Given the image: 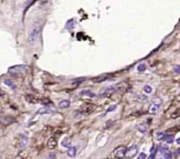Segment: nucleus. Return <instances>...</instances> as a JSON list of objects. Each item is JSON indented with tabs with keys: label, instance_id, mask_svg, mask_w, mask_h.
Segmentation results:
<instances>
[{
	"label": "nucleus",
	"instance_id": "nucleus-29",
	"mask_svg": "<svg viewBox=\"0 0 180 159\" xmlns=\"http://www.w3.org/2000/svg\"><path fill=\"white\" fill-rule=\"evenodd\" d=\"M177 144H180V137H178V138L177 139Z\"/></svg>",
	"mask_w": 180,
	"mask_h": 159
},
{
	"label": "nucleus",
	"instance_id": "nucleus-6",
	"mask_svg": "<svg viewBox=\"0 0 180 159\" xmlns=\"http://www.w3.org/2000/svg\"><path fill=\"white\" fill-rule=\"evenodd\" d=\"M137 153H138V147H137L136 145H132L128 149H127L125 157L127 159H131L134 157H135Z\"/></svg>",
	"mask_w": 180,
	"mask_h": 159
},
{
	"label": "nucleus",
	"instance_id": "nucleus-4",
	"mask_svg": "<svg viewBox=\"0 0 180 159\" xmlns=\"http://www.w3.org/2000/svg\"><path fill=\"white\" fill-rule=\"evenodd\" d=\"M96 109V106L93 104H85L83 106L81 107V108L78 110V112H80V115H90L92 114L93 111Z\"/></svg>",
	"mask_w": 180,
	"mask_h": 159
},
{
	"label": "nucleus",
	"instance_id": "nucleus-30",
	"mask_svg": "<svg viewBox=\"0 0 180 159\" xmlns=\"http://www.w3.org/2000/svg\"><path fill=\"white\" fill-rule=\"evenodd\" d=\"M177 155H178V156H179L180 155V149H178L177 150Z\"/></svg>",
	"mask_w": 180,
	"mask_h": 159
},
{
	"label": "nucleus",
	"instance_id": "nucleus-11",
	"mask_svg": "<svg viewBox=\"0 0 180 159\" xmlns=\"http://www.w3.org/2000/svg\"><path fill=\"white\" fill-rule=\"evenodd\" d=\"M78 152V149L76 146H71L68 149V156L69 157H75Z\"/></svg>",
	"mask_w": 180,
	"mask_h": 159
},
{
	"label": "nucleus",
	"instance_id": "nucleus-22",
	"mask_svg": "<svg viewBox=\"0 0 180 159\" xmlns=\"http://www.w3.org/2000/svg\"><path fill=\"white\" fill-rule=\"evenodd\" d=\"M180 116V108L179 109H178L177 111H175L172 115H171V117L172 118H177V117H178Z\"/></svg>",
	"mask_w": 180,
	"mask_h": 159
},
{
	"label": "nucleus",
	"instance_id": "nucleus-3",
	"mask_svg": "<svg viewBox=\"0 0 180 159\" xmlns=\"http://www.w3.org/2000/svg\"><path fill=\"white\" fill-rule=\"evenodd\" d=\"M161 103H162L161 99H156V100H154L153 102L149 105V113L151 114V115H155V114H156L157 111L159 110Z\"/></svg>",
	"mask_w": 180,
	"mask_h": 159
},
{
	"label": "nucleus",
	"instance_id": "nucleus-1",
	"mask_svg": "<svg viewBox=\"0 0 180 159\" xmlns=\"http://www.w3.org/2000/svg\"><path fill=\"white\" fill-rule=\"evenodd\" d=\"M40 32V21L37 20L32 25L31 29H30L29 34H28V39L27 42L30 46H34L36 43L37 39L39 38V34Z\"/></svg>",
	"mask_w": 180,
	"mask_h": 159
},
{
	"label": "nucleus",
	"instance_id": "nucleus-21",
	"mask_svg": "<svg viewBox=\"0 0 180 159\" xmlns=\"http://www.w3.org/2000/svg\"><path fill=\"white\" fill-rule=\"evenodd\" d=\"M164 140H165L167 144H171L173 142V140H174V137H173V135H166Z\"/></svg>",
	"mask_w": 180,
	"mask_h": 159
},
{
	"label": "nucleus",
	"instance_id": "nucleus-9",
	"mask_svg": "<svg viewBox=\"0 0 180 159\" xmlns=\"http://www.w3.org/2000/svg\"><path fill=\"white\" fill-rule=\"evenodd\" d=\"M48 148L50 149H53L54 148H56L57 146V140L55 139L54 137H50L49 140H48Z\"/></svg>",
	"mask_w": 180,
	"mask_h": 159
},
{
	"label": "nucleus",
	"instance_id": "nucleus-14",
	"mask_svg": "<svg viewBox=\"0 0 180 159\" xmlns=\"http://www.w3.org/2000/svg\"><path fill=\"white\" fill-rule=\"evenodd\" d=\"M5 84L7 85L8 87H10L11 88H12V89H16V87H17L16 84H15L14 82H12V80H5Z\"/></svg>",
	"mask_w": 180,
	"mask_h": 159
},
{
	"label": "nucleus",
	"instance_id": "nucleus-28",
	"mask_svg": "<svg viewBox=\"0 0 180 159\" xmlns=\"http://www.w3.org/2000/svg\"><path fill=\"white\" fill-rule=\"evenodd\" d=\"M155 157H156V152H154V153H152V154L149 156V157L148 159H155Z\"/></svg>",
	"mask_w": 180,
	"mask_h": 159
},
{
	"label": "nucleus",
	"instance_id": "nucleus-24",
	"mask_svg": "<svg viewBox=\"0 0 180 159\" xmlns=\"http://www.w3.org/2000/svg\"><path fill=\"white\" fill-rule=\"evenodd\" d=\"M56 158V156L54 153H50L48 157V159H55Z\"/></svg>",
	"mask_w": 180,
	"mask_h": 159
},
{
	"label": "nucleus",
	"instance_id": "nucleus-5",
	"mask_svg": "<svg viewBox=\"0 0 180 159\" xmlns=\"http://www.w3.org/2000/svg\"><path fill=\"white\" fill-rule=\"evenodd\" d=\"M126 151H127V148L123 145H121L119 147H117L116 149H114L113 151V154L114 157L118 159H122L125 157V155H126Z\"/></svg>",
	"mask_w": 180,
	"mask_h": 159
},
{
	"label": "nucleus",
	"instance_id": "nucleus-27",
	"mask_svg": "<svg viewBox=\"0 0 180 159\" xmlns=\"http://www.w3.org/2000/svg\"><path fill=\"white\" fill-rule=\"evenodd\" d=\"M5 95V92L0 87V97H3Z\"/></svg>",
	"mask_w": 180,
	"mask_h": 159
},
{
	"label": "nucleus",
	"instance_id": "nucleus-26",
	"mask_svg": "<svg viewBox=\"0 0 180 159\" xmlns=\"http://www.w3.org/2000/svg\"><path fill=\"white\" fill-rule=\"evenodd\" d=\"M173 70L175 73H180V66H176Z\"/></svg>",
	"mask_w": 180,
	"mask_h": 159
},
{
	"label": "nucleus",
	"instance_id": "nucleus-13",
	"mask_svg": "<svg viewBox=\"0 0 180 159\" xmlns=\"http://www.w3.org/2000/svg\"><path fill=\"white\" fill-rule=\"evenodd\" d=\"M70 105V101H68V100H64V101H62L59 102L58 107L61 108H67Z\"/></svg>",
	"mask_w": 180,
	"mask_h": 159
},
{
	"label": "nucleus",
	"instance_id": "nucleus-19",
	"mask_svg": "<svg viewBox=\"0 0 180 159\" xmlns=\"http://www.w3.org/2000/svg\"><path fill=\"white\" fill-rule=\"evenodd\" d=\"M62 144H63V146H64V147L69 148V147L70 146V144H71V142H70V140H69L68 138H66V139H64V141H63Z\"/></svg>",
	"mask_w": 180,
	"mask_h": 159
},
{
	"label": "nucleus",
	"instance_id": "nucleus-12",
	"mask_svg": "<svg viewBox=\"0 0 180 159\" xmlns=\"http://www.w3.org/2000/svg\"><path fill=\"white\" fill-rule=\"evenodd\" d=\"M161 152L163 154L165 159H170L171 158V153L170 152V150L167 149V148H164V147H162L161 148Z\"/></svg>",
	"mask_w": 180,
	"mask_h": 159
},
{
	"label": "nucleus",
	"instance_id": "nucleus-16",
	"mask_svg": "<svg viewBox=\"0 0 180 159\" xmlns=\"http://www.w3.org/2000/svg\"><path fill=\"white\" fill-rule=\"evenodd\" d=\"M80 95H87L88 96H91V97H94V96H95V95L93 94L92 92L89 91V90H83V91L80 92Z\"/></svg>",
	"mask_w": 180,
	"mask_h": 159
},
{
	"label": "nucleus",
	"instance_id": "nucleus-15",
	"mask_svg": "<svg viewBox=\"0 0 180 159\" xmlns=\"http://www.w3.org/2000/svg\"><path fill=\"white\" fill-rule=\"evenodd\" d=\"M136 129L137 130H139V131H141L142 133H144V132L147 131V126L145 125V124H143V123H140V124L136 125Z\"/></svg>",
	"mask_w": 180,
	"mask_h": 159
},
{
	"label": "nucleus",
	"instance_id": "nucleus-17",
	"mask_svg": "<svg viewBox=\"0 0 180 159\" xmlns=\"http://www.w3.org/2000/svg\"><path fill=\"white\" fill-rule=\"evenodd\" d=\"M165 136L166 135H164L163 132H158L157 135H156V138H157L158 141H163V140L165 139Z\"/></svg>",
	"mask_w": 180,
	"mask_h": 159
},
{
	"label": "nucleus",
	"instance_id": "nucleus-31",
	"mask_svg": "<svg viewBox=\"0 0 180 159\" xmlns=\"http://www.w3.org/2000/svg\"><path fill=\"white\" fill-rule=\"evenodd\" d=\"M106 159H110V158H106Z\"/></svg>",
	"mask_w": 180,
	"mask_h": 159
},
{
	"label": "nucleus",
	"instance_id": "nucleus-23",
	"mask_svg": "<svg viewBox=\"0 0 180 159\" xmlns=\"http://www.w3.org/2000/svg\"><path fill=\"white\" fill-rule=\"evenodd\" d=\"M116 105H112V106L109 107V108H107V112H110V111H113L116 109Z\"/></svg>",
	"mask_w": 180,
	"mask_h": 159
},
{
	"label": "nucleus",
	"instance_id": "nucleus-7",
	"mask_svg": "<svg viewBox=\"0 0 180 159\" xmlns=\"http://www.w3.org/2000/svg\"><path fill=\"white\" fill-rule=\"evenodd\" d=\"M28 144V136L25 134H20L19 135V142H18V147L19 148H24L25 146Z\"/></svg>",
	"mask_w": 180,
	"mask_h": 159
},
{
	"label": "nucleus",
	"instance_id": "nucleus-8",
	"mask_svg": "<svg viewBox=\"0 0 180 159\" xmlns=\"http://www.w3.org/2000/svg\"><path fill=\"white\" fill-rule=\"evenodd\" d=\"M55 110V108L54 107H49V106H45L43 108H40L39 110L36 112L37 115H45V114H49V113H52Z\"/></svg>",
	"mask_w": 180,
	"mask_h": 159
},
{
	"label": "nucleus",
	"instance_id": "nucleus-2",
	"mask_svg": "<svg viewBox=\"0 0 180 159\" xmlns=\"http://www.w3.org/2000/svg\"><path fill=\"white\" fill-rule=\"evenodd\" d=\"M27 69H28V68L26 66H24V65L15 66V67L9 68V73L11 74L14 75V76H20L21 73H26Z\"/></svg>",
	"mask_w": 180,
	"mask_h": 159
},
{
	"label": "nucleus",
	"instance_id": "nucleus-18",
	"mask_svg": "<svg viewBox=\"0 0 180 159\" xmlns=\"http://www.w3.org/2000/svg\"><path fill=\"white\" fill-rule=\"evenodd\" d=\"M146 64H144V63H141L140 64L138 67H137V70L139 71V72H143V71H145L146 70Z\"/></svg>",
	"mask_w": 180,
	"mask_h": 159
},
{
	"label": "nucleus",
	"instance_id": "nucleus-10",
	"mask_svg": "<svg viewBox=\"0 0 180 159\" xmlns=\"http://www.w3.org/2000/svg\"><path fill=\"white\" fill-rule=\"evenodd\" d=\"M110 77L109 74H102V75H98L97 77L94 78L93 79V82H96V83H100V82H106Z\"/></svg>",
	"mask_w": 180,
	"mask_h": 159
},
{
	"label": "nucleus",
	"instance_id": "nucleus-25",
	"mask_svg": "<svg viewBox=\"0 0 180 159\" xmlns=\"http://www.w3.org/2000/svg\"><path fill=\"white\" fill-rule=\"evenodd\" d=\"M145 158H146V154H145V153H141V154L139 155L138 159H145Z\"/></svg>",
	"mask_w": 180,
	"mask_h": 159
},
{
	"label": "nucleus",
	"instance_id": "nucleus-20",
	"mask_svg": "<svg viewBox=\"0 0 180 159\" xmlns=\"http://www.w3.org/2000/svg\"><path fill=\"white\" fill-rule=\"evenodd\" d=\"M143 90H144V92L146 94H150L151 92H152V87L149 85H145L144 87H143Z\"/></svg>",
	"mask_w": 180,
	"mask_h": 159
}]
</instances>
